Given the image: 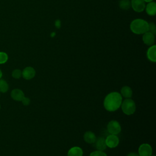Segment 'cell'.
Listing matches in <instances>:
<instances>
[{
  "label": "cell",
  "instance_id": "1",
  "mask_svg": "<svg viewBox=\"0 0 156 156\" xmlns=\"http://www.w3.org/2000/svg\"><path fill=\"white\" fill-rule=\"evenodd\" d=\"M122 96L118 92H111L108 93L104 100V107L108 112H115L117 110L122 103Z\"/></svg>",
  "mask_w": 156,
  "mask_h": 156
},
{
  "label": "cell",
  "instance_id": "2",
  "mask_svg": "<svg viewBox=\"0 0 156 156\" xmlns=\"http://www.w3.org/2000/svg\"><path fill=\"white\" fill-rule=\"evenodd\" d=\"M130 29L133 34H143L148 30V23L144 20L136 18L130 23Z\"/></svg>",
  "mask_w": 156,
  "mask_h": 156
},
{
  "label": "cell",
  "instance_id": "3",
  "mask_svg": "<svg viewBox=\"0 0 156 156\" xmlns=\"http://www.w3.org/2000/svg\"><path fill=\"white\" fill-rule=\"evenodd\" d=\"M121 109L122 112L127 115H133L136 110V105L133 100L130 98L126 99L122 101Z\"/></svg>",
  "mask_w": 156,
  "mask_h": 156
},
{
  "label": "cell",
  "instance_id": "4",
  "mask_svg": "<svg viewBox=\"0 0 156 156\" xmlns=\"http://www.w3.org/2000/svg\"><path fill=\"white\" fill-rule=\"evenodd\" d=\"M107 131L110 134L116 135L119 133L121 131V127L118 121L116 120L110 121L107 126Z\"/></svg>",
  "mask_w": 156,
  "mask_h": 156
},
{
  "label": "cell",
  "instance_id": "5",
  "mask_svg": "<svg viewBox=\"0 0 156 156\" xmlns=\"http://www.w3.org/2000/svg\"><path fill=\"white\" fill-rule=\"evenodd\" d=\"M107 147L109 148H115L119 144V140L116 135L110 134L105 139Z\"/></svg>",
  "mask_w": 156,
  "mask_h": 156
},
{
  "label": "cell",
  "instance_id": "6",
  "mask_svg": "<svg viewBox=\"0 0 156 156\" xmlns=\"http://www.w3.org/2000/svg\"><path fill=\"white\" fill-rule=\"evenodd\" d=\"M152 154V148L147 143L141 144L138 148L139 156H151Z\"/></svg>",
  "mask_w": 156,
  "mask_h": 156
},
{
  "label": "cell",
  "instance_id": "7",
  "mask_svg": "<svg viewBox=\"0 0 156 156\" xmlns=\"http://www.w3.org/2000/svg\"><path fill=\"white\" fill-rule=\"evenodd\" d=\"M131 7L136 12H141L145 9L146 2L143 0H132Z\"/></svg>",
  "mask_w": 156,
  "mask_h": 156
},
{
  "label": "cell",
  "instance_id": "8",
  "mask_svg": "<svg viewBox=\"0 0 156 156\" xmlns=\"http://www.w3.org/2000/svg\"><path fill=\"white\" fill-rule=\"evenodd\" d=\"M35 70L31 66H27L22 71V77L26 80H30L35 76Z\"/></svg>",
  "mask_w": 156,
  "mask_h": 156
},
{
  "label": "cell",
  "instance_id": "9",
  "mask_svg": "<svg viewBox=\"0 0 156 156\" xmlns=\"http://www.w3.org/2000/svg\"><path fill=\"white\" fill-rule=\"evenodd\" d=\"M143 41L147 46H152L155 43V35L149 32H146L143 34Z\"/></svg>",
  "mask_w": 156,
  "mask_h": 156
},
{
  "label": "cell",
  "instance_id": "10",
  "mask_svg": "<svg viewBox=\"0 0 156 156\" xmlns=\"http://www.w3.org/2000/svg\"><path fill=\"white\" fill-rule=\"evenodd\" d=\"M10 96L13 100L16 101H21L24 97V93L21 89L15 88L11 91Z\"/></svg>",
  "mask_w": 156,
  "mask_h": 156
},
{
  "label": "cell",
  "instance_id": "11",
  "mask_svg": "<svg viewBox=\"0 0 156 156\" xmlns=\"http://www.w3.org/2000/svg\"><path fill=\"white\" fill-rule=\"evenodd\" d=\"M155 51H156V46L155 44L150 46V47L147 50V52H146L147 57L148 60L152 62H156Z\"/></svg>",
  "mask_w": 156,
  "mask_h": 156
},
{
  "label": "cell",
  "instance_id": "12",
  "mask_svg": "<svg viewBox=\"0 0 156 156\" xmlns=\"http://www.w3.org/2000/svg\"><path fill=\"white\" fill-rule=\"evenodd\" d=\"M84 141L88 144H93L96 140V136L91 131H87L83 135Z\"/></svg>",
  "mask_w": 156,
  "mask_h": 156
},
{
  "label": "cell",
  "instance_id": "13",
  "mask_svg": "<svg viewBox=\"0 0 156 156\" xmlns=\"http://www.w3.org/2000/svg\"><path fill=\"white\" fill-rule=\"evenodd\" d=\"M147 15L150 16H154L156 13V4L154 1H151L148 2L147 5H146L145 9Z\"/></svg>",
  "mask_w": 156,
  "mask_h": 156
},
{
  "label": "cell",
  "instance_id": "14",
  "mask_svg": "<svg viewBox=\"0 0 156 156\" xmlns=\"http://www.w3.org/2000/svg\"><path fill=\"white\" fill-rule=\"evenodd\" d=\"M83 151L81 147L78 146H74L69 149L67 156H82Z\"/></svg>",
  "mask_w": 156,
  "mask_h": 156
},
{
  "label": "cell",
  "instance_id": "15",
  "mask_svg": "<svg viewBox=\"0 0 156 156\" xmlns=\"http://www.w3.org/2000/svg\"><path fill=\"white\" fill-rule=\"evenodd\" d=\"M94 143L95 147L97 149V150L104 151L107 148L105 138H104L103 137H99L98 138H96V140Z\"/></svg>",
  "mask_w": 156,
  "mask_h": 156
},
{
  "label": "cell",
  "instance_id": "16",
  "mask_svg": "<svg viewBox=\"0 0 156 156\" xmlns=\"http://www.w3.org/2000/svg\"><path fill=\"white\" fill-rule=\"evenodd\" d=\"M120 93L122 97H124L126 99L130 98L132 96V90L129 86L122 87L120 90Z\"/></svg>",
  "mask_w": 156,
  "mask_h": 156
},
{
  "label": "cell",
  "instance_id": "17",
  "mask_svg": "<svg viewBox=\"0 0 156 156\" xmlns=\"http://www.w3.org/2000/svg\"><path fill=\"white\" fill-rule=\"evenodd\" d=\"M119 6L122 10H129L131 7L130 1L129 0H121L119 2Z\"/></svg>",
  "mask_w": 156,
  "mask_h": 156
},
{
  "label": "cell",
  "instance_id": "18",
  "mask_svg": "<svg viewBox=\"0 0 156 156\" xmlns=\"http://www.w3.org/2000/svg\"><path fill=\"white\" fill-rule=\"evenodd\" d=\"M9 90V85L7 82L2 79H0V93H6Z\"/></svg>",
  "mask_w": 156,
  "mask_h": 156
},
{
  "label": "cell",
  "instance_id": "19",
  "mask_svg": "<svg viewBox=\"0 0 156 156\" xmlns=\"http://www.w3.org/2000/svg\"><path fill=\"white\" fill-rule=\"evenodd\" d=\"M9 57L7 53L4 52H0V64H4L8 60Z\"/></svg>",
  "mask_w": 156,
  "mask_h": 156
},
{
  "label": "cell",
  "instance_id": "20",
  "mask_svg": "<svg viewBox=\"0 0 156 156\" xmlns=\"http://www.w3.org/2000/svg\"><path fill=\"white\" fill-rule=\"evenodd\" d=\"M12 76L14 79H18L22 76V71L19 69H15L12 71Z\"/></svg>",
  "mask_w": 156,
  "mask_h": 156
},
{
  "label": "cell",
  "instance_id": "21",
  "mask_svg": "<svg viewBox=\"0 0 156 156\" xmlns=\"http://www.w3.org/2000/svg\"><path fill=\"white\" fill-rule=\"evenodd\" d=\"M147 31L154 34V35L155 34L156 27H155V24L154 23H148V30Z\"/></svg>",
  "mask_w": 156,
  "mask_h": 156
},
{
  "label": "cell",
  "instance_id": "22",
  "mask_svg": "<svg viewBox=\"0 0 156 156\" xmlns=\"http://www.w3.org/2000/svg\"><path fill=\"white\" fill-rule=\"evenodd\" d=\"M90 156H107V155L104 151L97 150L91 152V154H90Z\"/></svg>",
  "mask_w": 156,
  "mask_h": 156
},
{
  "label": "cell",
  "instance_id": "23",
  "mask_svg": "<svg viewBox=\"0 0 156 156\" xmlns=\"http://www.w3.org/2000/svg\"><path fill=\"white\" fill-rule=\"evenodd\" d=\"M21 102H22V104L25 105V106H27L29 105V104L30 103V100L29 98L27 97H24L23 98V99L21 100Z\"/></svg>",
  "mask_w": 156,
  "mask_h": 156
},
{
  "label": "cell",
  "instance_id": "24",
  "mask_svg": "<svg viewBox=\"0 0 156 156\" xmlns=\"http://www.w3.org/2000/svg\"><path fill=\"white\" fill-rule=\"evenodd\" d=\"M127 156H139V155L135 152H130L127 154Z\"/></svg>",
  "mask_w": 156,
  "mask_h": 156
},
{
  "label": "cell",
  "instance_id": "25",
  "mask_svg": "<svg viewBox=\"0 0 156 156\" xmlns=\"http://www.w3.org/2000/svg\"><path fill=\"white\" fill-rule=\"evenodd\" d=\"M60 21L59 20H57L55 21V26L57 27H60Z\"/></svg>",
  "mask_w": 156,
  "mask_h": 156
},
{
  "label": "cell",
  "instance_id": "26",
  "mask_svg": "<svg viewBox=\"0 0 156 156\" xmlns=\"http://www.w3.org/2000/svg\"><path fill=\"white\" fill-rule=\"evenodd\" d=\"M145 2H151V1H153V0H143Z\"/></svg>",
  "mask_w": 156,
  "mask_h": 156
},
{
  "label": "cell",
  "instance_id": "27",
  "mask_svg": "<svg viewBox=\"0 0 156 156\" xmlns=\"http://www.w3.org/2000/svg\"><path fill=\"white\" fill-rule=\"evenodd\" d=\"M2 73L1 70L0 69V79H1V77H2Z\"/></svg>",
  "mask_w": 156,
  "mask_h": 156
},
{
  "label": "cell",
  "instance_id": "28",
  "mask_svg": "<svg viewBox=\"0 0 156 156\" xmlns=\"http://www.w3.org/2000/svg\"><path fill=\"white\" fill-rule=\"evenodd\" d=\"M151 156H155V155H151Z\"/></svg>",
  "mask_w": 156,
  "mask_h": 156
},
{
  "label": "cell",
  "instance_id": "29",
  "mask_svg": "<svg viewBox=\"0 0 156 156\" xmlns=\"http://www.w3.org/2000/svg\"><path fill=\"white\" fill-rule=\"evenodd\" d=\"M0 109H1V105H0Z\"/></svg>",
  "mask_w": 156,
  "mask_h": 156
}]
</instances>
